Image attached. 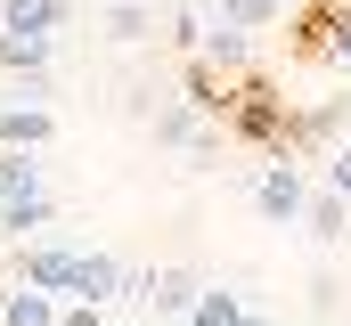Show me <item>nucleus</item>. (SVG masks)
I'll use <instances>...</instances> for the list:
<instances>
[{
  "label": "nucleus",
  "instance_id": "obj_1",
  "mask_svg": "<svg viewBox=\"0 0 351 326\" xmlns=\"http://www.w3.org/2000/svg\"><path fill=\"white\" fill-rule=\"evenodd\" d=\"M33 229H49V171L33 147H0V237L25 244Z\"/></svg>",
  "mask_w": 351,
  "mask_h": 326
},
{
  "label": "nucleus",
  "instance_id": "obj_2",
  "mask_svg": "<svg viewBox=\"0 0 351 326\" xmlns=\"http://www.w3.org/2000/svg\"><path fill=\"white\" fill-rule=\"evenodd\" d=\"M311 188H319V179H311L294 155H269L262 171H254V212H262V221H278V229H302Z\"/></svg>",
  "mask_w": 351,
  "mask_h": 326
},
{
  "label": "nucleus",
  "instance_id": "obj_3",
  "mask_svg": "<svg viewBox=\"0 0 351 326\" xmlns=\"http://www.w3.org/2000/svg\"><path fill=\"white\" fill-rule=\"evenodd\" d=\"M156 147H188L196 171L221 155V139H213V123H204V106H196V98H188V106H156Z\"/></svg>",
  "mask_w": 351,
  "mask_h": 326
},
{
  "label": "nucleus",
  "instance_id": "obj_4",
  "mask_svg": "<svg viewBox=\"0 0 351 326\" xmlns=\"http://www.w3.org/2000/svg\"><path fill=\"white\" fill-rule=\"evenodd\" d=\"M49 58H58V33H33V25H0V66L16 82H49Z\"/></svg>",
  "mask_w": 351,
  "mask_h": 326
},
{
  "label": "nucleus",
  "instance_id": "obj_5",
  "mask_svg": "<svg viewBox=\"0 0 351 326\" xmlns=\"http://www.w3.org/2000/svg\"><path fill=\"white\" fill-rule=\"evenodd\" d=\"M196 294H204V277H196V269H180V261L139 277V302H147L156 318H188V310H196Z\"/></svg>",
  "mask_w": 351,
  "mask_h": 326
},
{
  "label": "nucleus",
  "instance_id": "obj_6",
  "mask_svg": "<svg viewBox=\"0 0 351 326\" xmlns=\"http://www.w3.org/2000/svg\"><path fill=\"white\" fill-rule=\"evenodd\" d=\"M74 261H82V244L66 237H25V253H16V277H33V286H49V294H66V277H74Z\"/></svg>",
  "mask_w": 351,
  "mask_h": 326
},
{
  "label": "nucleus",
  "instance_id": "obj_7",
  "mask_svg": "<svg viewBox=\"0 0 351 326\" xmlns=\"http://www.w3.org/2000/svg\"><path fill=\"white\" fill-rule=\"evenodd\" d=\"M66 294H74V302H123V294H131V269H123L114 253H82L74 277H66Z\"/></svg>",
  "mask_w": 351,
  "mask_h": 326
},
{
  "label": "nucleus",
  "instance_id": "obj_8",
  "mask_svg": "<svg viewBox=\"0 0 351 326\" xmlns=\"http://www.w3.org/2000/svg\"><path fill=\"white\" fill-rule=\"evenodd\" d=\"M49 139H58V123H49V106H41V98H25V90H16V98H8V106H0V147H33V155H41V147H49Z\"/></svg>",
  "mask_w": 351,
  "mask_h": 326
},
{
  "label": "nucleus",
  "instance_id": "obj_9",
  "mask_svg": "<svg viewBox=\"0 0 351 326\" xmlns=\"http://www.w3.org/2000/svg\"><path fill=\"white\" fill-rule=\"evenodd\" d=\"M58 294L49 286H33V277H16V286H0V326H58Z\"/></svg>",
  "mask_w": 351,
  "mask_h": 326
},
{
  "label": "nucleus",
  "instance_id": "obj_10",
  "mask_svg": "<svg viewBox=\"0 0 351 326\" xmlns=\"http://www.w3.org/2000/svg\"><path fill=\"white\" fill-rule=\"evenodd\" d=\"M302 229H311V244H343L351 237V196H335V188L319 179L311 204H302Z\"/></svg>",
  "mask_w": 351,
  "mask_h": 326
},
{
  "label": "nucleus",
  "instance_id": "obj_11",
  "mask_svg": "<svg viewBox=\"0 0 351 326\" xmlns=\"http://www.w3.org/2000/svg\"><path fill=\"white\" fill-rule=\"evenodd\" d=\"M106 8V41H123V49H139L147 33H156V16L164 8H147V0H98Z\"/></svg>",
  "mask_w": 351,
  "mask_h": 326
},
{
  "label": "nucleus",
  "instance_id": "obj_12",
  "mask_svg": "<svg viewBox=\"0 0 351 326\" xmlns=\"http://www.w3.org/2000/svg\"><path fill=\"white\" fill-rule=\"evenodd\" d=\"M0 25H33V33H58V25H74V0H8V8H0Z\"/></svg>",
  "mask_w": 351,
  "mask_h": 326
},
{
  "label": "nucleus",
  "instance_id": "obj_13",
  "mask_svg": "<svg viewBox=\"0 0 351 326\" xmlns=\"http://www.w3.org/2000/svg\"><path fill=\"white\" fill-rule=\"evenodd\" d=\"M221 25H237V33H262V25H278L286 16V0H204Z\"/></svg>",
  "mask_w": 351,
  "mask_h": 326
},
{
  "label": "nucleus",
  "instance_id": "obj_14",
  "mask_svg": "<svg viewBox=\"0 0 351 326\" xmlns=\"http://www.w3.org/2000/svg\"><path fill=\"white\" fill-rule=\"evenodd\" d=\"M188 326H245V302H237V294H221V286H204V294H196V310H188Z\"/></svg>",
  "mask_w": 351,
  "mask_h": 326
},
{
  "label": "nucleus",
  "instance_id": "obj_15",
  "mask_svg": "<svg viewBox=\"0 0 351 326\" xmlns=\"http://www.w3.org/2000/svg\"><path fill=\"white\" fill-rule=\"evenodd\" d=\"M196 49H204V66H245V33H237V25H221V16L204 25V41H196Z\"/></svg>",
  "mask_w": 351,
  "mask_h": 326
},
{
  "label": "nucleus",
  "instance_id": "obj_16",
  "mask_svg": "<svg viewBox=\"0 0 351 326\" xmlns=\"http://www.w3.org/2000/svg\"><path fill=\"white\" fill-rule=\"evenodd\" d=\"M327 188H335V196H351V139L327 155Z\"/></svg>",
  "mask_w": 351,
  "mask_h": 326
},
{
  "label": "nucleus",
  "instance_id": "obj_17",
  "mask_svg": "<svg viewBox=\"0 0 351 326\" xmlns=\"http://www.w3.org/2000/svg\"><path fill=\"white\" fill-rule=\"evenodd\" d=\"M58 326H106V302H66V318Z\"/></svg>",
  "mask_w": 351,
  "mask_h": 326
},
{
  "label": "nucleus",
  "instance_id": "obj_18",
  "mask_svg": "<svg viewBox=\"0 0 351 326\" xmlns=\"http://www.w3.org/2000/svg\"><path fill=\"white\" fill-rule=\"evenodd\" d=\"M245 326H269V318H254V310H245Z\"/></svg>",
  "mask_w": 351,
  "mask_h": 326
},
{
  "label": "nucleus",
  "instance_id": "obj_19",
  "mask_svg": "<svg viewBox=\"0 0 351 326\" xmlns=\"http://www.w3.org/2000/svg\"><path fill=\"white\" fill-rule=\"evenodd\" d=\"M147 8H172V0H147Z\"/></svg>",
  "mask_w": 351,
  "mask_h": 326
},
{
  "label": "nucleus",
  "instance_id": "obj_20",
  "mask_svg": "<svg viewBox=\"0 0 351 326\" xmlns=\"http://www.w3.org/2000/svg\"><path fill=\"white\" fill-rule=\"evenodd\" d=\"M0 8H8V0H0Z\"/></svg>",
  "mask_w": 351,
  "mask_h": 326
}]
</instances>
